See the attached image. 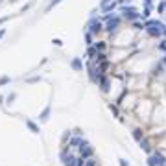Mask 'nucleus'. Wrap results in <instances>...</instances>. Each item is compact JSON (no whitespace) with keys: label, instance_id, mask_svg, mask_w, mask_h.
I'll use <instances>...</instances> for the list:
<instances>
[{"label":"nucleus","instance_id":"f257e3e1","mask_svg":"<svg viewBox=\"0 0 166 166\" xmlns=\"http://www.w3.org/2000/svg\"><path fill=\"white\" fill-rule=\"evenodd\" d=\"M61 159H63V164L65 166H76V159L72 155H67V151L61 153Z\"/></svg>","mask_w":166,"mask_h":166},{"label":"nucleus","instance_id":"f03ea898","mask_svg":"<svg viewBox=\"0 0 166 166\" xmlns=\"http://www.w3.org/2000/svg\"><path fill=\"white\" fill-rule=\"evenodd\" d=\"M26 126L30 127V129L33 131V133H39V127H37V126H35V124H33L31 120H26Z\"/></svg>","mask_w":166,"mask_h":166},{"label":"nucleus","instance_id":"7ed1b4c3","mask_svg":"<svg viewBox=\"0 0 166 166\" xmlns=\"http://www.w3.org/2000/svg\"><path fill=\"white\" fill-rule=\"evenodd\" d=\"M48 113H50V107H46V109L43 111V114H41V118H43V120H46V118H48Z\"/></svg>","mask_w":166,"mask_h":166},{"label":"nucleus","instance_id":"20e7f679","mask_svg":"<svg viewBox=\"0 0 166 166\" xmlns=\"http://www.w3.org/2000/svg\"><path fill=\"white\" fill-rule=\"evenodd\" d=\"M72 67L76 68V70H79V68H81V63H79L78 59H76V61H72Z\"/></svg>","mask_w":166,"mask_h":166},{"label":"nucleus","instance_id":"39448f33","mask_svg":"<svg viewBox=\"0 0 166 166\" xmlns=\"http://www.w3.org/2000/svg\"><path fill=\"white\" fill-rule=\"evenodd\" d=\"M9 81V78L8 76H4V78H0V85H4V83H8Z\"/></svg>","mask_w":166,"mask_h":166},{"label":"nucleus","instance_id":"423d86ee","mask_svg":"<svg viewBox=\"0 0 166 166\" xmlns=\"http://www.w3.org/2000/svg\"><path fill=\"white\" fill-rule=\"evenodd\" d=\"M57 2H59V0H52V2H50V6H48V9H52V8H54V6L57 4Z\"/></svg>","mask_w":166,"mask_h":166},{"label":"nucleus","instance_id":"0eeeda50","mask_svg":"<svg viewBox=\"0 0 166 166\" xmlns=\"http://www.w3.org/2000/svg\"><path fill=\"white\" fill-rule=\"evenodd\" d=\"M85 166H96V162H94V161H89V162H87Z\"/></svg>","mask_w":166,"mask_h":166},{"label":"nucleus","instance_id":"6e6552de","mask_svg":"<svg viewBox=\"0 0 166 166\" xmlns=\"http://www.w3.org/2000/svg\"><path fill=\"white\" fill-rule=\"evenodd\" d=\"M4 33H6V30H0V39L4 37Z\"/></svg>","mask_w":166,"mask_h":166}]
</instances>
